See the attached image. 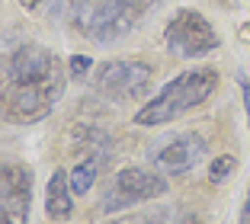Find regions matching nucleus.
Instances as JSON below:
<instances>
[{
	"label": "nucleus",
	"instance_id": "11",
	"mask_svg": "<svg viewBox=\"0 0 250 224\" xmlns=\"http://www.w3.org/2000/svg\"><path fill=\"white\" fill-rule=\"evenodd\" d=\"M234 166H237V160L231 157V154H221V157L212 163V170H208V180L212 183H225L231 173H234Z\"/></svg>",
	"mask_w": 250,
	"mask_h": 224
},
{
	"label": "nucleus",
	"instance_id": "3",
	"mask_svg": "<svg viewBox=\"0 0 250 224\" xmlns=\"http://www.w3.org/2000/svg\"><path fill=\"white\" fill-rule=\"evenodd\" d=\"M71 16L83 36L103 45L122 39L135 22V10L125 0H71Z\"/></svg>",
	"mask_w": 250,
	"mask_h": 224
},
{
	"label": "nucleus",
	"instance_id": "9",
	"mask_svg": "<svg viewBox=\"0 0 250 224\" xmlns=\"http://www.w3.org/2000/svg\"><path fill=\"white\" fill-rule=\"evenodd\" d=\"M45 208L52 218H67L74 211V189H71V176L64 170H55L48 189H45Z\"/></svg>",
	"mask_w": 250,
	"mask_h": 224
},
{
	"label": "nucleus",
	"instance_id": "8",
	"mask_svg": "<svg viewBox=\"0 0 250 224\" xmlns=\"http://www.w3.org/2000/svg\"><path fill=\"white\" fill-rule=\"evenodd\" d=\"M206 157V141L199 135H177L170 141H161L154 151V163L164 173H186Z\"/></svg>",
	"mask_w": 250,
	"mask_h": 224
},
{
	"label": "nucleus",
	"instance_id": "10",
	"mask_svg": "<svg viewBox=\"0 0 250 224\" xmlns=\"http://www.w3.org/2000/svg\"><path fill=\"white\" fill-rule=\"evenodd\" d=\"M96 166H100V160H83L77 170H71V189H74V195H87L90 189H93V183H96Z\"/></svg>",
	"mask_w": 250,
	"mask_h": 224
},
{
	"label": "nucleus",
	"instance_id": "7",
	"mask_svg": "<svg viewBox=\"0 0 250 224\" xmlns=\"http://www.w3.org/2000/svg\"><path fill=\"white\" fill-rule=\"evenodd\" d=\"M112 195L103 202V211L109 208H122L128 202H145V199H157L167 195V180L154 170H141V166H125L122 173L112 183Z\"/></svg>",
	"mask_w": 250,
	"mask_h": 224
},
{
	"label": "nucleus",
	"instance_id": "6",
	"mask_svg": "<svg viewBox=\"0 0 250 224\" xmlns=\"http://www.w3.org/2000/svg\"><path fill=\"white\" fill-rule=\"evenodd\" d=\"M151 83V67L141 61H109L96 71V90L109 100H135Z\"/></svg>",
	"mask_w": 250,
	"mask_h": 224
},
{
	"label": "nucleus",
	"instance_id": "5",
	"mask_svg": "<svg viewBox=\"0 0 250 224\" xmlns=\"http://www.w3.org/2000/svg\"><path fill=\"white\" fill-rule=\"evenodd\" d=\"M32 208V173L22 163H0V224H26Z\"/></svg>",
	"mask_w": 250,
	"mask_h": 224
},
{
	"label": "nucleus",
	"instance_id": "14",
	"mask_svg": "<svg viewBox=\"0 0 250 224\" xmlns=\"http://www.w3.org/2000/svg\"><path fill=\"white\" fill-rule=\"evenodd\" d=\"M125 3H128L132 10H145V7H151L154 0H125Z\"/></svg>",
	"mask_w": 250,
	"mask_h": 224
},
{
	"label": "nucleus",
	"instance_id": "12",
	"mask_svg": "<svg viewBox=\"0 0 250 224\" xmlns=\"http://www.w3.org/2000/svg\"><path fill=\"white\" fill-rule=\"evenodd\" d=\"M67 67H71V77H77V80H81V77H87V74H90L93 61H90L87 55H74V58L67 61Z\"/></svg>",
	"mask_w": 250,
	"mask_h": 224
},
{
	"label": "nucleus",
	"instance_id": "16",
	"mask_svg": "<svg viewBox=\"0 0 250 224\" xmlns=\"http://www.w3.org/2000/svg\"><path fill=\"white\" fill-rule=\"evenodd\" d=\"M244 221L250 224V195H247V202H244Z\"/></svg>",
	"mask_w": 250,
	"mask_h": 224
},
{
	"label": "nucleus",
	"instance_id": "1",
	"mask_svg": "<svg viewBox=\"0 0 250 224\" xmlns=\"http://www.w3.org/2000/svg\"><path fill=\"white\" fill-rule=\"evenodd\" d=\"M64 90V67L52 51L20 45L0 58V112L7 122L29 125L55 109Z\"/></svg>",
	"mask_w": 250,
	"mask_h": 224
},
{
	"label": "nucleus",
	"instance_id": "13",
	"mask_svg": "<svg viewBox=\"0 0 250 224\" xmlns=\"http://www.w3.org/2000/svg\"><path fill=\"white\" fill-rule=\"evenodd\" d=\"M237 80H241V90H244V102H247V125H250V80L244 77V74Z\"/></svg>",
	"mask_w": 250,
	"mask_h": 224
},
{
	"label": "nucleus",
	"instance_id": "15",
	"mask_svg": "<svg viewBox=\"0 0 250 224\" xmlns=\"http://www.w3.org/2000/svg\"><path fill=\"white\" fill-rule=\"evenodd\" d=\"M42 0H20V7H26V10H36Z\"/></svg>",
	"mask_w": 250,
	"mask_h": 224
},
{
	"label": "nucleus",
	"instance_id": "4",
	"mask_svg": "<svg viewBox=\"0 0 250 224\" xmlns=\"http://www.w3.org/2000/svg\"><path fill=\"white\" fill-rule=\"evenodd\" d=\"M164 42L177 58H202V55L218 48V32L212 29V22L202 13L177 10L164 29Z\"/></svg>",
	"mask_w": 250,
	"mask_h": 224
},
{
	"label": "nucleus",
	"instance_id": "2",
	"mask_svg": "<svg viewBox=\"0 0 250 224\" xmlns=\"http://www.w3.org/2000/svg\"><path fill=\"white\" fill-rule=\"evenodd\" d=\"M215 87H218V74H215L212 67H192V71H183V74H177V77L170 80L154 100H147L145 106L138 109L135 122L145 125V128L167 125V122H173V119H180L183 112L202 106V102L215 93Z\"/></svg>",
	"mask_w": 250,
	"mask_h": 224
}]
</instances>
